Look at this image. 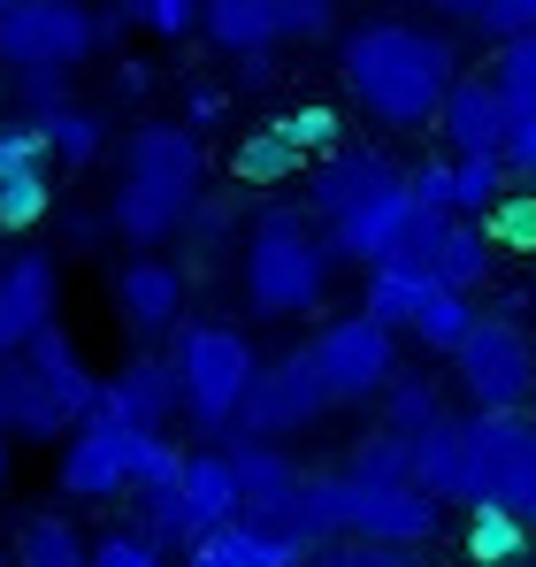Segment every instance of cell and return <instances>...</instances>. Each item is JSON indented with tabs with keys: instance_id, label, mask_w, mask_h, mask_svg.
Masks as SVG:
<instances>
[{
	"instance_id": "obj_37",
	"label": "cell",
	"mask_w": 536,
	"mask_h": 567,
	"mask_svg": "<svg viewBox=\"0 0 536 567\" xmlns=\"http://www.w3.org/2000/svg\"><path fill=\"white\" fill-rule=\"evenodd\" d=\"M406 185H414V207L460 215V199H452V162H422V169H406Z\"/></svg>"
},
{
	"instance_id": "obj_14",
	"label": "cell",
	"mask_w": 536,
	"mask_h": 567,
	"mask_svg": "<svg viewBox=\"0 0 536 567\" xmlns=\"http://www.w3.org/2000/svg\"><path fill=\"white\" fill-rule=\"evenodd\" d=\"M406 223H414V185L391 177V185H375L368 199H353V207L338 215V238H330V246H338L346 261H383Z\"/></svg>"
},
{
	"instance_id": "obj_49",
	"label": "cell",
	"mask_w": 536,
	"mask_h": 567,
	"mask_svg": "<svg viewBox=\"0 0 536 567\" xmlns=\"http://www.w3.org/2000/svg\"><path fill=\"white\" fill-rule=\"evenodd\" d=\"M0 8H8V0H0Z\"/></svg>"
},
{
	"instance_id": "obj_16",
	"label": "cell",
	"mask_w": 536,
	"mask_h": 567,
	"mask_svg": "<svg viewBox=\"0 0 536 567\" xmlns=\"http://www.w3.org/2000/svg\"><path fill=\"white\" fill-rule=\"evenodd\" d=\"M70 430V406L54 399V383L39 377L31 361H0V437H54Z\"/></svg>"
},
{
	"instance_id": "obj_13",
	"label": "cell",
	"mask_w": 536,
	"mask_h": 567,
	"mask_svg": "<svg viewBox=\"0 0 536 567\" xmlns=\"http://www.w3.org/2000/svg\"><path fill=\"white\" fill-rule=\"evenodd\" d=\"M47 322H54V261L47 254H16L0 269V361L23 353Z\"/></svg>"
},
{
	"instance_id": "obj_43",
	"label": "cell",
	"mask_w": 536,
	"mask_h": 567,
	"mask_svg": "<svg viewBox=\"0 0 536 567\" xmlns=\"http://www.w3.org/2000/svg\"><path fill=\"white\" fill-rule=\"evenodd\" d=\"M284 131L299 138V154H307V146H338V115H330V107H307V115H284Z\"/></svg>"
},
{
	"instance_id": "obj_6",
	"label": "cell",
	"mask_w": 536,
	"mask_h": 567,
	"mask_svg": "<svg viewBox=\"0 0 536 567\" xmlns=\"http://www.w3.org/2000/svg\"><path fill=\"white\" fill-rule=\"evenodd\" d=\"M146 445H154V430L92 406L85 422H78V437H70V453H62V491L70 498H115V491H131Z\"/></svg>"
},
{
	"instance_id": "obj_33",
	"label": "cell",
	"mask_w": 536,
	"mask_h": 567,
	"mask_svg": "<svg viewBox=\"0 0 536 567\" xmlns=\"http://www.w3.org/2000/svg\"><path fill=\"white\" fill-rule=\"evenodd\" d=\"M445 422V406H437V383L414 377V383H391V422L383 430H399V437H422V430H437Z\"/></svg>"
},
{
	"instance_id": "obj_50",
	"label": "cell",
	"mask_w": 536,
	"mask_h": 567,
	"mask_svg": "<svg viewBox=\"0 0 536 567\" xmlns=\"http://www.w3.org/2000/svg\"><path fill=\"white\" fill-rule=\"evenodd\" d=\"M0 567H8V560H0Z\"/></svg>"
},
{
	"instance_id": "obj_45",
	"label": "cell",
	"mask_w": 536,
	"mask_h": 567,
	"mask_svg": "<svg viewBox=\"0 0 536 567\" xmlns=\"http://www.w3.org/2000/svg\"><path fill=\"white\" fill-rule=\"evenodd\" d=\"M215 115H223V93H215V85H199V93H192V123H215Z\"/></svg>"
},
{
	"instance_id": "obj_8",
	"label": "cell",
	"mask_w": 536,
	"mask_h": 567,
	"mask_svg": "<svg viewBox=\"0 0 536 567\" xmlns=\"http://www.w3.org/2000/svg\"><path fill=\"white\" fill-rule=\"evenodd\" d=\"M452 361H460V383L475 391V406H522L536 383V353L514 322H483L475 315V330L452 346Z\"/></svg>"
},
{
	"instance_id": "obj_15",
	"label": "cell",
	"mask_w": 536,
	"mask_h": 567,
	"mask_svg": "<svg viewBox=\"0 0 536 567\" xmlns=\"http://www.w3.org/2000/svg\"><path fill=\"white\" fill-rule=\"evenodd\" d=\"M230 468H238V514H254V522H291V506H299V491H307V475L291 468L284 453H268L261 437H246L238 453H230Z\"/></svg>"
},
{
	"instance_id": "obj_46",
	"label": "cell",
	"mask_w": 536,
	"mask_h": 567,
	"mask_svg": "<svg viewBox=\"0 0 536 567\" xmlns=\"http://www.w3.org/2000/svg\"><path fill=\"white\" fill-rule=\"evenodd\" d=\"M514 514H522V522H536V453H529V475H522V498H514Z\"/></svg>"
},
{
	"instance_id": "obj_12",
	"label": "cell",
	"mask_w": 536,
	"mask_h": 567,
	"mask_svg": "<svg viewBox=\"0 0 536 567\" xmlns=\"http://www.w3.org/2000/svg\"><path fill=\"white\" fill-rule=\"evenodd\" d=\"M437 123H445L452 154H506L514 100L498 93V78H452V93H445V107H437Z\"/></svg>"
},
{
	"instance_id": "obj_25",
	"label": "cell",
	"mask_w": 536,
	"mask_h": 567,
	"mask_svg": "<svg viewBox=\"0 0 536 567\" xmlns=\"http://www.w3.org/2000/svg\"><path fill=\"white\" fill-rule=\"evenodd\" d=\"M16 567H92V553L78 545V529L62 514H31L23 545H16Z\"/></svg>"
},
{
	"instance_id": "obj_39",
	"label": "cell",
	"mask_w": 536,
	"mask_h": 567,
	"mask_svg": "<svg viewBox=\"0 0 536 567\" xmlns=\"http://www.w3.org/2000/svg\"><path fill=\"white\" fill-rule=\"evenodd\" d=\"M529 23H536V0H483L475 8V31H491V39H514Z\"/></svg>"
},
{
	"instance_id": "obj_31",
	"label": "cell",
	"mask_w": 536,
	"mask_h": 567,
	"mask_svg": "<svg viewBox=\"0 0 536 567\" xmlns=\"http://www.w3.org/2000/svg\"><path fill=\"white\" fill-rule=\"evenodd\" d=\"M47 207H54L47 169H16V177H0V230H31Z\"/></svg>"
},
{
	"instance_id": "obj_41",
	"label": "cell",
	"mask_w": 536,
	"mask_h": 567,
	"mask_svg": "<svg viewBox=\"0 0 536 567\" xmlns=\"http://www.w3.org/2000/svg\"><path fill=\"white\" fill-rule=\"evenodd\" d=\"M506 169L514 177H536V107H522L514 131H506Z\"/></svg>"
},
{
	"instance_id": "obj_22",
	"label": "cell",
	"mask_w": 536,
	"mask_h": 567,
	"mask_svg": "<svg viewBox=\"0 0 536 567\" xmlns=\"http://www.w3.org/2000/svg\"><path fill=\"white\" fill-rule=\"evenodd\" d=\"M414 483L422 491H437V498H467V422H437V430H422L414 437Z\"/></svg>"
},
{
	"instance_id": "obj_29",
	"label": "cell",
	"mask_w": 536,
	"mask_h": 567,
	"mask_svg": "<svg viewBox=\"0 0 536 567\" xmlns=\"http://www.w3.org/2000/svg\"><path fill=\"white\" fill-rule=\"evenodd\" d=\"M467 330H475V307H467V291H452V284H437V291L414 307V338L437 346V353H452Z\"/></svg>"
},
{
	"instance_id": "obj_36",
	"label": "cell",
	"mask_w": 536,
	"mask_h": 567,
	"mask_svg": "<svg viewBox=\"0 0 536 567\" xmlns=\"http://www.w3.org/2000/svg\"><path fill=\"white\" fill-rule=\"evenodd\" d=\"M47 131L39 123H0V177H16V169H47Z\"/></svg>"
},
{
	"instance_id": "obj_24",
	"label": "cell",
	"mask_w": 536,
	"mask_h": 567,
	"mask_svg": "<svg viewBox=\"0 0 536 567\" xmlns=\"http://www.w3.org/2000/svg\"><path fill=\"white\" fill-rule=\"evenodd\" d=\"M430 291H437V277H430V269H406V261H375V277H368V315L399 330V322H414V307H422Z\"/></svg>"
},
{
	"instance_id": "obj_26",
	"label": "cell",
	"mask_w": 536,
	"mask_h": 567,
	"mask_svg": "<svg viewBox=\"0 0 536 567\" xmlns=\"http://www.w3.org/2000/svg\"><path fill=\"white\" fill-rule=\"evenodd\" d=\"M299 567H422V553L414 545H383V537H322V545H307Z\"/></svg>"
},
{
	"instance_id": "obj_42",
	"label": "cell",
	"mask_w": 536,
	"mask_h": 567,
	"mask_svg": "<svg viewBox=\"0 0 536 567\" xmlns=\"http://www.w3.org/2000/svg\"><path fill=\"white\" fill-rule=\"evenodd\" d=\"M16 78H23V100H31V115H54V107H62V78H70V70H16Z\"/></svg>"
},
{
	"instance_id": "obj_27",
	"label": "cell",
	"mask_w": 536,
	"mask_h": 567,
	"mask_svg": "<svg viewBox=\"0 0 536 567\" xmlns=\"http://www.w3.org/2000/svg\"><path fill=\"white\" fill-rule=\"evenodd\" d=\"M31 123L47 131V146H54V154H62L70 169H85L92 154L107 146V131H100V115H92V107H70V100H62L54 115H31Z\"/></svg>"
},
{
	"instance_id": "obj_9",
	"label": "cell",
	"mask_w": 536,
	"mask_h": 567,
	"mask_svg": "<svg viewBox=\"0 0 536 567\" xmlns=\"http://www.w3.org/2000/svg\"><path fill=\"white\" fill-rule=\"evenodd\" d=\"M307 353L322 361V377H330L338 399H368V391L391 383V322H375V315L360 307V315H346V322H330Z\"/></svg>"
},
{
	"instance_id": "obj_17",
	"label": "cell",
	"mask_w": 536,
	"mask_h": 567,
	"mask_svg": "<svg viewBox=\"0 0 536 567\" xmlns=\"http://www.w3.org/2000/svg\"><path fill=\"white\" fill-rule=\"evenodd\" d=\"M238 514V468H230V453H192L184 461V506H177V537H207L215 522H230Z\"/></svg>"
},
{
	"instance_id": "obj_7",
	"label": "cell",
	"mask_w": 536,
	"mask_h": 567,
	"mask_svg": "<svg viewBox=\"0 0 536 567\" xmlns=\"http://www.w3.org/2000/svg\"><path fill=\"white\" fill-rule=\"evenodd\" d=\"M330 399H338V391H330V377H322V361H315V353H284L276 369H261V377H254L246 406H238V430H246V437H284V430H307Z\"/></svg>"
},
{
	"instance_id": "obj_19",
	"label": "cell",
	"mask_w": 536,
	"mask_h": 567,
	"mask_svg": "<svg viewBox=\"0 0 536 567\" xmlns=\"http://www.w3.org/2000/svg\"><path fill=\"white\" fill-rule=\"evenodd\" d=\"M199 31L223 47V54H268L284 39V0H207L199 8Z\"/></svg>"
},
{
	"instance_id": "obj_44",
	"label": "cell",
	"mask_w": 536,
	"mask_h": 567,
	"mask_svg": "<svg viewBox=\"0 0 536 567\" xmlns=\"http://www.w3.org/2000/svg\"><path fill=\"white\" fill-rule=\"evenodd\" d=\"M491 215H498V230H506V246H536V199H514V207L498 199Z\"/></svg>"
},
{
	"instance_id": "obj_47",
	"label": "cell",
	"mask_w": 536,
	"mask_h": 567,
	"mask_svg": "<svg viewBox=\"0 0 536 567\" xmlns=\"http://www.w3.org/2000/svg\"><path fill=\"white\" fill-rule=\"evenodd\" d=\"M430 8H445V16H475L483 0H430Z\"/></svg>"
},
{
	"instance_id": "obj_3",
	"label": "cell",
	"mask_w": 536,
	"mask_h": 567,
	"mask_svg": "<svg viewBox=\"0 0 536 567\" xmlns=\"http://www.w3.org/2000/svg\"><path fill=\"white\" fill-rule=\"evenodd\" d=\"M322 277H330V254L315 246L307 215L299 207H268L254 223V246H246V299H254V315H307L322 299Z\"/></svg>"
},
{
	"instance_id": "obj_28",
	"label": "cell",
	"mask_w": 536,
	"mask_h": 567,
	"mask_svg": "<svg viewBox=\"0 0 536 567\" xmlns=\"http://www.w3.org/2000/svg\"><path fill=\"white\" fill-rule=\"evenodd\" d=\"M506 154H460L452 162V199H460V215H491L498 199H506Z\"/></svg>"
},
{
	"instance_id": "obj_21",
	"label": "cell",
	"mask_w": 536,
	"mask_h": 567,
	"mask_svg": "<svg viewBox=\"0 0 536 567\" xmlns=\"http://www.w3.org/2000/svg\"><path fill=\"white\" fill-rule=\"evenodd\" d=\"M23 353H31V369H39V377L54 383V399L70 406V422H85L92 406H100V377L78 361V346H70V330H62V322H47Z\"/></svg>"
},
{
	"instance_id": "obj_35",
	"label": "cell",
	"mask_w": 536,
	"mask_h": 567,
	"mask_svg": "<svg viewBox=\"0 0 536 567\" xmlns=\"http://www.w3.org/2000/svg\"><path fill=\"white\" fill-rule=\"evenodd\" d=\"M92 567H162L154 529H107V537H92Z\"/></svg>"
},
{
	"instance_id": "obj_23",
	"label": "cell",
	"mask_w": 536,
	"mask_h": 567,
	"mask_svg": "<svg viewBox=\"0 0 536 567\" xmlns=\"http://www.w3.org/2000/svg\"><path fill=\"white\" fill-rule=\"evenodd\" d=\"M430 277L452 284V291H475V284L491 277V238L467 230L460 215H445V230H437V246H430Z\"/></svg>"
},
{
	"instance_id": "obj_34",
	"label": "cell",
	"mask_w": 536,
	"mask_h": 567,
	"mask_svg": "<svg viewBox=\"0 0 536 567\" xmlns=\"http://www.w3.org/2000/svg\"><path fill=\"white\" fill-rule=\"evenodd\" d=\"M475 560H514L522 553V514L514 506H475Z\"/></svg>"
},
{
	"instance_id": "obj_4",
	"label": "cell",
	"mask_w": 536,
	"mask_h": 567,
	"mask_svg": "<svg viewBox=\"0 0 536 567\" xmlns=\"http://www.w3.org/2000/svg\"><path fill=\"white\" fill-rule=\"evenodd\" d=\"M177 377H184V414H192V430L230 437L246 391H254V377H261V361H254V346H246L238 330L192 322V330L177 338Z\"/></svg>"
},
{
	"instance_id": "obj_20",
	"label": "cell",
	"mask_w": 536,
	"mask_h": 567,
	"mask_svg": "<svg viewBox=\"0 0 536 567\" xmlns=\"http://www.w3.org/2000/svg\"><path fill=\"white\" fill-rule=\"evenodd\" d=\"M391 177H399V169H391L383 154H368V146H338V154H330V162L315 169L307 199H315V215H330V223H338V215H346L353 199H368V192L391 185Z\"/></svg>"
},
{
	"instance_id": "obj_2",
	"label": "cell",
	"mask_w": 536,
	"mask_h": 567,
	"mask_svg": "<svg viewBox=\"0 0 536 567\" xmlns=\"http://www.w3.org/2000/svg\"><path fill=\"white\" fill-rule=\"evenodd\" d=\"M192 199H199V138L184 123H138L123 146V185L107 199V223L131 246H154L192 215Z\"/></svg>"
},
{
	"instance_id": "obj_18",
	"label": "cell",
	"mask_w": 536,
	"mask_h": 567,
	"mask_svg": "<svg viewBox=\"0 0 536 567\" xmlns=\"http://www.w3.org/2000/svg\"><path fill=\"white\" fill-rule=\"evenodd\" d=\"M115 307H123V322L138 330V338H154V330H169L184 307V277L169 269V261H131L123 277H115Z\"/></svg>"
},
{
	"instance_id": "obj_30",
	"label": "cell",
	"mask_w": 536,
	"mask_h": 567,
	"mask_svg": "<svg viewBox=\"0 0 536 567\" xmlns=\"http://www.w3.org/2000/svg\"><path fill=\"white\" fill-rule=\"evenodd\" d=\"M299 169V138L276 123V131H254L246 146H238V177H254V185H268V177H291Z\"/></svg>"
},
{
	"instance_id": "obj_10",
	"label": "cell",
	"mask_w": 536,
	"mask_h": 567,
	"mask_svg": "<svg viewBox=\"0 0 536 567\" xmlns=\"http://www.w3.org/2000/svg\"><path fill=\"white\" fill-rule=\"evenodd\" d=\"M100 406H107V414H123V422H138V430H162V422H177V406H184L177 353H169V361H162V353H138V361H123L115 377L100 383Z\"/></svg>"
},
{
	"instance_id": "obj_40",
	"label": "cell",
	"mask_w": 536,
	"mask_h": 567,
	"mask_svg": "<svg viewBox=\"0 0 536 567\" xmlns=\"http://www.w3.org/2000/svg\"><path fill=\"white\" fill-rule=\"evenodd\" d=\"M330 23H338L330 0H284V39H322Z\"/></svg>"
},
{
	"instance_id": "obj_5",
	"label": "cell",
	"mask_w": 536,
	"mask_h": 567,
	"mask_svg": "<svg viewBox=\"0 0 536 567\" xmlns=\"http://www.w3.org/2000/svg\"><path fill=\"white\" fill-rule=\"evenodd\" d=\"M100 39L107 31L85 0H8L0 8V62L8 70H78Z\"/></svg>"
},
{
	"instance_id": "obj_11",
	"label": "cell",
	"mask_w": 536,
	"mask_h": 567,
	"mask_svg": "<svg viewBox=\"0 0 536 567\" xmlns=\"http://www.w3.org/2000/svg\"><path fill=\"white\" fill-rule=\"evenodd\" d=\"M307 560V537L299 529H276V522H215L207 537H192V560L184 567H299Z\"/></svg>"
},
{
	"instance_id": "obj_32",
	"label": "cell",
	"mask_w": 536,
	"mask_h": 567,
	"mask_svg": "<svg viewBox=\"0 0 536 567\" xmlns=\"http://www.w3.org/2000/svg\"><path fill=\"white\" fill-rule=\"evenodd\" d=\"M498 47H506V54H498L491 78H498V93L514 100V115H522V107H536V23L514 31V39H498Z\"/></svg>"
},
{
	"instance_id": "obj_1",
	"label": "cell",
	"mask_w": 536,
	"mask_h": 567,
	"mask_svg": "<svg viewBox=\"0 0 536 567\" xmlns=\"http://www.w3.org/2000/svg\"><path fill=\"white\" fill-rule=\"evenodd\" d=\"M346 85L360 93V107L391 131H422L437 123V107L452 93V47L422 23H360L346 39Z\"/></svg>"
},
{
	"instance_id": "obj_48",
	"label": "cell",
	"mask_w": 536,
	"mask_h": 567,
	"mask_svg": "<svg viewBox=\"0 0 536 567\" xmlns=\"http://www.w3.org/2000/svg\"><path fill=\"white\" fill-rule=\"evenodd\" d=\"M0 483H8V437H0Z\"/></svg>"
},
{
	"instance_id": "obj_38",
	"label": "cell",
	"mask_w": 536,
	"mask_h": 567,
	"mask_svg": "<svg viewBox=\"0 0 536 567\" xmlns=\"http://www.w3.org/2000/svg\"><path fill=\"white\" fill-rule=\"evenodd\" d=\"M199 8L207 0H138V23H154L162 39H184V31H199Z\"/></svg>"
}]
</instances>
